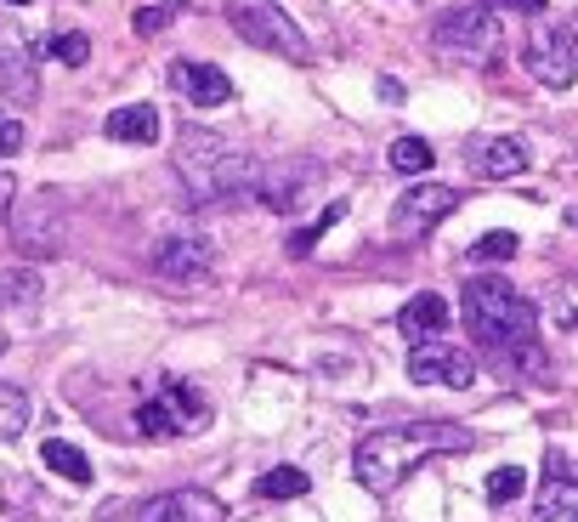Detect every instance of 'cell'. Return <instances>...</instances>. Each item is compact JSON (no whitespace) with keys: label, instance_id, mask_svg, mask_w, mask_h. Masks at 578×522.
Here are the masks:
<instances>
[{"label":"cell","instance_id":"obj_1","mask_svg":"<svg viewBox=\"0 0 578 522\" xmlns=\"http://www.w3.org/2000/svg\"><path fill=\"white\" fill-rule=\"evenodd\" d=\"M261 171H267V166H261L256 154L222 143L216 130H199V125H193V130H182V143H177V177H182L188 205H199V211L256 200Z\"/></svg>","mask_w":578,"mask_h":522},{"label":"cell","instance_id":"obj_2","mask_svg":"<svg viewBox=\"0 0 578 522\" xmlns=\"http://www.w3.org/2000/svg\"><path fill=\"white\" fill-rule=\"evenodd\" d=\"M454 449H476V438L454 420H415V427H386V432H369L358 443V483L369 495H392V488L415 472L426 454H454Z\"/></svg>","mask_w":578,"mask_h":522},{"label":"cell","instance_id":"obj_3","mask_svg":"<svg viewBox=\"0 0 578 522\" xmlns=\"http://www.w3.org/2000/svg\"><path fill=\"white\" fill-rule=\"evenodd\" d=\"M460 307H465V330H471V341H476V347L517 352V347H528V341H533L539 307H533V302H528L510 279H499V273H476V279L465 284Z\"/></svg>","mask_w":578,"mask_h":522},{"label":"cell","instance_id":"obj_4","mask_svg":"<svg viewBox=\"0 0 578 522\" xmlns=\"http://www.w3.org/2000/svg\"><path fill=\"white\" fill-rule=\"evenodd\" d=\"M431 52L442 63H454V69H488L499 57V18L488 7H476V0H465V7L442 12L431 23Z\"/></svg>","mask_w":578,"mask_h":522},{"label":"cell","instance_id":"obj_5","mask_svg":"<svg viewBox=\"0 0 578 522\" xmlns=\"http://www.w3.org/2000/svg\"><path fill=\"white\" fill-rule=\"evenodd\" d=\"M233 35H245L256 52H272L284 63H313V41L301 35V23L279 7V0H227Z\"/></svg>","mask_w":578,"mask_h":522},{"label":"cell","instance_id":"obj_6","mask_svg":"<svg viewBox=\"0 0 578 522\" xmlns=\"http://www.w3.org/2000/svg\"><path fill=\"white\" fill-rule=\"evenodd\" d=\"M522 69L551 86V91H567L578 80V46H573V29H533V35L522 41Z\"/></svg>","mask_w":578,"mask_h":522},{"label":"cell","instance_id":"obj_7","mask_svg":"<svg viewBox=\"0 0 578 522\" xmlns=\"http://www.w3.org/2000/svg\"><path fill=\"white\" fill-rule=\"evenodd\" d=\"M216 273V245L199 239V234H177L154 250V279L159 284H177V290H193Z\"/></svg>","mask_w":578,"mask_h":522},{"label":"cell","instance_id":"obj_8","mask_svg":"<svg viewBox=\"0 0 578 522\" xmlns=\"http://www.w3.org/2000/svg\"><path fill=\"white\" fill-rule=\"evenodd\" d=\"M454 205H460L454 188H442V182H415V188H408L403 200L392 205V234H397V239H420V234H431L442 216H454Z\"/></svg>","mask_w":578,"mask_h":522},{"label":"cell","instance_id":"obj_9","mask_svg":"<svg viewBox=\"0 0 578 522\" xmlns=\"http://www.w3.org/2000/svg\"><path fill=\"white\" fill-rule=\"evenodd\" d=\"M0 97L29 109L41 97V52H34L18 29H0Z\"/></svg>","mask_w":578,"mask_h":522},{"label":"cell","instance_id":"obj_10","mask_svg":"<svg viewBox=\"0 0 578 522\" xmlns=\"http://www.w3.org/2000/svg\"><path fill=\"white\" fill-rule=\"evenodd\" d=\"M408 381H415V386H454V392H465L476 381V364H471V352H460L449 341H420L415 352H408Z\"/></svg>","mask_w":578,"mask_h":522},{"label":"cell","instance_id":"obj_11","mask_svg":"<svg viewBox=\"0 0 578 522\" xmlns=\"http://www.w3.org/2000/svg\"><path fill=\"white\" fill-rule=\"evenodd\" d=\"M12 245H18L29 261H52V256H63V245H68V222L41 200V205H29V211L12 216Z\"/></svg>","mask_w":578,"mask_h":522},{"label":"cell","instance_id":"obj_12","mask_svg":"<svg viewBox=\"0 0 578 522\" xmlns=\"http://www.w3.org/2000/svg\"><path fill=\"white\" fill-rule=\"evenodd\" d=\"M136 522H227V506L211 488H170V495H159L136 511Z\"/></svg>","mask_w":578,"mask_h":522},{"label":"cell","instance_id":"obj_13","mask_svg":"<svg viewBox=\"0 0 578 522\" xmlns=\"http://www.w3.org/2000/svg\"><path fill=\"white\" fill-rule=\"evenodd\" d=\"M170 86H177L193 109H222L233 97V80L216 69V63H188V57L170 63Z\"/></svg>","mask_w":578,"mask_h":522},{"label":"cell","instance_id":"obj_14","mask_svg":"<svg viewBox=\"0 0 578 522\" xmlns=\"http://www.w3.org/2000/svg\"><path fill=\"white\" fill-rule=\"evenodd\" d=\"M471 171L488 182H510L528 171V143L522 137H476L471 143Z\"/></svg>","mask_w":578,"mask_h":522},{"label":"cell","instance_id":"obj_15","mask_svg":"<svg viewBox=\"0 0 578 522\" xmlns=\"http://www.w3.org/2000/svg\"><path fill=\"white\" fill-rule=\"evenodd\" d=\"M449 318H454V307L437 296V290H420L415 302H408L403 313H397V324H403V336H415V341H431V336H442L449 330Z\"/></svg>","mask_w":578,"mask_h":522},{"label":"cell","instance_id":"obj_16","mask_svg":"<svg viewBox=\"0 0 578 522\" xmlns=\"http://www.w3.org/2000/svg\"><path fill=\"white\" fill-rule=\"evenodd\" d=\"M159 404H165V415H170V427L177 432H204L211 427V404H204L199 386H188V381H165Z\"/></svg>","mask_w":578,"mask_h":522},{"label":"cell","instance_id":"obj_17","mask_svg":"<svg viewBox=\"0 0 578 522\" xmlns=\"http://www.w3.org/2000/svg\"><path fill=\"white\" fill-rule=\"evenodd\" d=\"M102 130H109L114 143H143V148H154V143H159V109H154V103L114 109L109 120H102Z\"/></svg>","mask_w":578,"mask_h":522},{"label":"cell","instance_id":"obj_18","mask_svg":"<svg viewBox=\"0 0 578 522\" xmlns=\"http://www.w3.org/2000/svg\"><path fill=\"white\" fill-rule=\"evenodd\" d=\"M41 296H46V279H41V268H34V261H18V268L0 273V307L29 313V307H41Z\"/></svg>","mask_w":578,"mask_h":522},{"label":"cell","instance_id":"obj_19","mask_svg":"<svg viewBox=\"0 0 578 522\" xmlns=\"http://www.w3.org/2000/svg\"><path fill=\"white\" fill-rule=\"evenodd\" d=\"M41 461H46V472H57L68 483H91V461H86L75 443H63V438H46L41 443Z\"/></svg>","mask_w":578,"mask_h":522},{"label":"cell","instance_id":"obj_20","mask_svg":"<svg viewBox=\"0 0 578 522\" xmlns=\"http://www.w3.org/2000/svg\"><path fill=\"white\" fill-rule=\"evenodd\" d=\"M306 488H313V483H306L301 466H272V472L256 477V495H261V500H301Z\"/></svg>","mask_w":578,"mask_h":522},{"label":"cell","instance_id":"obj_21","mask_svg":"<svg viewBox=\"0 0 578 522\" xmlns=\"http://www.w3.org/2000/svg\"><path fill=\"white\" fill-rule=\"evenodd\" d=\"M29 427V398H23V386H7L0 381V443H18Z\"/></svg>","mask_w":578,"mask_h":522},{"label":"cell","instance_id":"obj_22","mask_svg":"<svg viewBox=\"0 0 578 522\" xmlns=\"http://www.w3.org/2000/svg\"><path fill=\"white\" fill-rule=\"evenodd\" d=\"M188 12V0H154V7H136V18H131V29H136V35H165V29L170 23H177Z\"/></svg>","mask_w":578,"mask_h":522},{"label":"cell","instance_id":"obj_23","mask_svg":"<svg viewBox=\"0 0 578 522\" xmlns=\"http://www.w3.org/2000/svg\"><path fill=\"white\" fill-rule=\"evenodd\" d=\"M41 52L57 57V63H68V69H80V63L91 57V35H75V29H63V35H46V41H41Z\"/></svg>","mask_w":578,"mask_h":522},{"label":"cell","instance_id":"obj_24","mask_svg":"<svg viewBox=\"0 0 578 522\" xmlns=\"http://www.w3.org/2000/svg\"><path fill=\"white\" fill-rule=\"evenodd\" d=\"M386 159H392V171H431V159H437V154H431L426 137H397Z\"/></svg>","mask_w":578,"mask_h":522},{"label":"cell","instance_id":"obj_25","mask_svg":"<svg viewBox=\"0 0 578 522\" xmlns=\"http://www.w3.org/2000/svg\"><path fill=\"white\" fill-rule=\"evenodd\" d=\"M340 216H347V200H335V205H324V216L318 222H306L301 227V234H290V256H306V250H313L324 234H329V227L340 222Z\"/></svg>","mask_w":578,"mask_h":522},{"label":"cell","instance_id":"obj_26","mask_svg":"<svg viewBox=\"0 0 578 522\" xmlns=\"http://www.w3.org/2000/svg\"><path fill=\"white\" fill-rule=\"evenodd\" d=\"M528 488V472L522 466H499L494 477H488V506H510Z\"/></svg>","mask_w":578,"mask_h":522},{"label":"cell","instance_id":"obj_27","mask_svg":"<svg viewBox=\"0 0 578 522\" xmlns=\"http://www.w3.org/2000/svg\"><path fill=\"white\" fill-rule=\"evenodd\" d=\"M136 432H143V438H177V427H170V415H165L159 398L136 404Z\"/></svg>","mask_w":578,"mask_h":522},{"label":"cell","instance_id":"obj_28","mask_svg":"<svg viewBox=\"0 0 578 522\" xmlns=\"http://www.w3.org/2000/svg\"><path fill=\"white\" fill-rule=\"evenodd\" d=\"M517 256V234H483L471 245V261H510Z\"/></svg>","mask_w":578,"mask_h":522},{"label":"cell","instance_id":"obj_29","mask_svg":"<svg viewBox=\"0 0 578 522\" xmlns=\"http://www.w3.org/2000/svg\"><path fill=\"white\" fill-rule=\"evenodd\" d=\"M23 148V125L18 120H7V114H0V159H12Z\"/></svg>","mask_w":578,"mask_h":522},{"label":"cell","instance_id":"obj_30","mask_svg":"<svg viewBox=\"0 0 578 522\" xmlns=\"http://www.w3.org/2000/svg\"><path fill=\"white\" fill-rule=\"evenodd\" d=\"M476 7H488V12L499 7V12H528V18H539L544 0H476Z\"/></svg>","mask_w":578,"mask_h":522},{"label":"cell","instance_id":"obj_31","mask_svg":"<svg viewBox=\"0 0 578 522\" xmlns=\"http://www.w3.org/2000/svg\"><path fill=\"white\" fill-rule=\"evenodd\" d=\"M12 205H18V177L0 171V216H12Z\"/></svg>","mask_w":578,"mask_h":522},{"label":"cell","instance_id":"obj_32","mask_svg":"<svg viewBox=\"0 0 578 522\" xmlns=\"http://www.w3.org/2000/svg\"><path fill=\"white\" fill-rule=\"evenodd\" d=\"M573 46H578V18H573Z\"/></svg>","mask_w":578,"mask_h":522},{"label":"cell","instance_id":"obj_33","mask_svg":"<svg viewBox=\"0 0 578 522\" xmlns=\"http://www.w3.org/2000/svg\"><path fill=\"white\" fill-rule=\"evenodd\" d=\"M7 7H29V0H7Z\"/></svg>","mask_w":578,"mask_h":522},{"label":"cell","instance_id":"obj_34","mask_svg":"<svg viewBox=\"0 0 578 522\" xmlns=\"http://www.w3.org/2000/svg\"><path fill=\"white\" fill-rule=\"evenodd\" d=\"M0 352H7V330H0Z\"/></svg>","mask_w":578,"mask_h":522}]
</instances>
